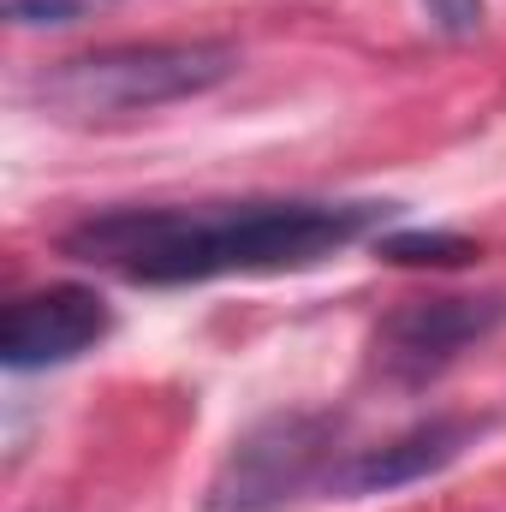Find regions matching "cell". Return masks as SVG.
Returning <instances> with one entry per match:
<instances>
[{
    "instance_id": "1",
    "label": "cell",
    "mask_w": 506,
    "mask_h": 512,
    "mask_svg": "<svg viewBox=\"0 0 506 512\" xmlns=\"http://www.w3.org/2000/svg\"><path fill=\"white\" fill-rule=\"evenodd\" d=\"M381 203H203L108 209L60 233V251L131 286H197L221 274H292L358 245Z\"/></svg>"
},
{
    "instance_id": "2",
    "label": "cell",
    "mask_w": 506,
    "mask_h": 512,
    "mask_svg": "<svg viewBox=\"0 0 506 512\" xmlns=\"http://www.w3.org/2000/svg\"><path fill=\"white\" fill-rule=\"evenodd\" d=\"M239 72V54L227 42H137L60 60L36 78V102L60 120H114L149 114L185 96H203Z\"/></svg>"
},
{
    "instance_id": "3",
    "label": "cell",
    "mask_w": 506,
    "mask_h": 512,
    "mask_svg": "<svg viewBox=\"0 0 506 512\" xmlns=\"http://www.w3.org/2000/svg\"><path fill=\"white\" fill-rule=\"evenodd\" d=\"M334 441H340L334 417H310V411L262 417L221 459V471L209 483V507L215 512H280L286 501L310 495L316 483L340 477L334 471Z\"/></svg>"
},
{
    "instance_id": "4",
    "label": "cell",
    "mask_w": 506,
    "mask_h": 512,
    "mask_svg": "<svg viewBox=\"0 0 506 512\" xmlns=\"http://www.w3.org/2000/svg\"><path fill=\"white\" fill-rule=\"evenodd\" d=\"M506 322V298H411L376 328V370L417 387Z\"/></svg>"
},
{
    "instance_id": "5",
    "label": "cell",
    "mask_w": 506,
    "mask_h": 512,
    "mask_svg": "<svg viewBox=\"0 0 506 512\" xmlns=\"http://www.w3.org/2000/svg\"><path fill=\"white\" fill-rule=\"evenodd\" d=\"M114 328V310L90 286H42L6 304L0 316V364L6 370H48L96 352Z\"/></svg>"
},
{
    "instance_id": "6",
    "label": "cell",
    "mask_w": 506,
    "mask_h": 512,
    "mask_svg": "<svg viewBox=\"0 0 506 512\" xmlns=\"http://www.w3.org/2000/svg\"><path fill=\"white\" fill-rule=\"evenodd\" d=\"M477 429H483V423H471V417H429V423L393 435L387 447L358 453V459L334 477V489H346V495H387V489L423 483V477L447 471V465L477 441Z\"/></svg>"
},
{
    "instance_id": "7",
    "label": "cell",
    "mask_w": 506,
    "mask_h": 512,
    "mask_svg": "<svg viewBox=\"0 0 506 512\" xmlns=\"http://www.w3.org/2000/svg\"><path fill=\"white\" fill-rule=\"evenodd\" d=\"M376 256L405 262V268H459V262H471L483 251L471 239H459V233H387L376 245Z\"/></svg>"
},
{
    "instance_id": "8",
    "label": "cell",
    "mask_w": 506,
    "mask_h": 512,
    "mask_svg": "<svg viewBox=\"0 0 506 512\" xmlns=\"http://www.w3.org/2000/svg\"><path fill=\"white\" fill-rule=\"evenodd\" d=\"M12 24H78V18H96L108 12L114 0H0Z\"/></svg>"
},
{
    "instance_id": "9",
    "label": "cell",
    "mask_w": 506,
    "mask_h": 512,
    "mask_svg": "<svg viewBox=\"0 0 506 512\" xmlns=\"http://www.w3.org/2000/svg\"><path fill=\"white\" fill-rule=\"evenodd\" d=\"M423 6H429L435 30H441V36H453V42H465V36H477V30H483V0H423Z\"/></svg>"
}]
</instances>
